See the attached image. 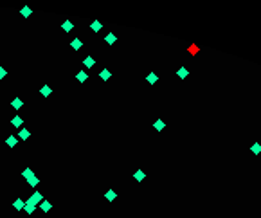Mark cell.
I'll return each mask as SVG.
<instances>
[{
	"label": "cell",
	"instance_id": "1",
	"mask_svg": "<svg viewBox=\"0 0 261 218\" xmlns=\"http://www.w3.org/2000/svg\"><path fill=\"white\" fill-rule=\"evenodd\" d=\"M23 211L27 213V215H33L34 211H36V204L29 198V200H25V205H23Z\"/></svg>",
	"mask_w": 261,
	"mask_h": 218
},
{
	"label": "cell",
	"instance_id": "2",
	"mask_svg": "<svg viewBox=\"0 0 261 218\" xmlns=\"http://www.w3.org/2000/svg\"><path fill=\"white\" fill-rule=\"evenodd\" d=\"M11 124H13L15 128H22V126H23V119H22L20 116H15V117L11 119Z\"/></svg>",
	"mask_w": 261,
	"mask_h": 218
},
{
	"label": "cell",
	"instance_id": "3",
	"mask_svg": "<svg viewBox=\"0 0 261 218\" xmlns=\"http://www.w3.org/2000/svg\"><path fill=\"white\" fill-rule=\"evenodd\" d=\"M61 29H63V31H65V33H70V31H72V29H74V23H72V22H70V20H65V22H63V23H61Z\"/></svg>",
	"mask_w": 261,
	"mask_h": 218
},
{
	"label": "cell",
	"instance_id": "4",
	"mask_svg": "<svg viewBox=\"0 0 261 218\" xmlns=\"http://www.w3.org/2000/svg\"><path fill=\"white\" fill-rule=\"evenodd\" d=\"M5 144H7L9 148H15V146L18 144V137H15V135H9V137L5 139Z\"/></svg>",
	"mask_w": 261,
	"mask_h": 218
},
{
	"label": "cell",
	"instance_id": "5",
	"mask_svg": "<svg viewBox=\"0 0 261 218\" xmlns=\"http://www.w3.org/2000/svg\"><path fill=\"white\" fill-rule=\"evenodd\" d=\"M90 29H92L94 33H99L101 29H103V23H101L99 20H94V22L90 23Z\"/></svg>",
	"mask_w": 261,
	"mask_h": 218
},
{
	"label": "cell",
	"instance_id": "6",
	"mask_svg": "<svg viewBox=\"0 0 261 218\" xmlns=\"http://www.w3.org/2000/svg\"><path fill=\"white\" fill-rule=\"evenodd\" d=\"M146 81H148V83H150V85H155V83H157V81H159V76H157V74H155V72H150V74H148V76H146Z\"/></svg>",
	"mask_w": 261,
	"mask_h": 218
},
{
	"label": "cell",
	"instance_id": "7",
	"mask_svg": "<svg viewBox=\"0 0 261 218\" xmlns=\"http://www.w3.org/2000/svg\"><path fill=\"white\" fill-rule=\"evenodd\" d=\"M70 47H72L74 51H79L81 47H83V41H81L79 38H74L72 41H70Z\"/></svg>",
	"mask_w": 261,
	"mask_h": 218
},
{
	"label": "cell",
	"instance_id": "8",
	"mask_svg": "<svg viewBox=\"0 0 261 218\" xmlns=\"http://www.w3.org/2000/svg\"><path fill=\"white\" fill-rule=\"evenodd\" d=\"M40 94L43 96V98H47V96H51V94H52V88H51L49 85H43V87L40 88Z\"/></svg>",
	"mask_w": 261,
	"mask_h": 218
},
{
	"label": "cell",
	"instance_id": "9",
	"mask_svg": "<svg viewBox=\"0 0 261 218\" xmlns=\"http://www.w3.org/2000/svg\"><path fill=\"white\" fill-rule=\"evenodd\" d=\"M40 209L47 213V211H51V209H52V204H51L49 200H43V202H40Z\"/></svg>",
	"mask_w": 261,
	"mask_h": 218
},
{
	"label": "cell",
	"instance_id": "10",
	"mask_svg": "<svg viewBox=\"0 0 261 218\" xmlns=\"http://www.w3.org/2000/svg\"><path fill=\"white\" fill-rule=\"evenodd\" d=\"M83 65H85L86 69H90V67H94V65H96V59L92 58V56H86V58L83 59Z\"/></svg>",
	"mask_w": 261,
	"mask_h": 218
},
{
	"label": "cell",
	"instance_id": "11",
	"mask_svg": "<svg viewBox=\"0 0 261 218\" xmlns=\"http://www.w3.org/2000/svg\"><path fill=\"white\" fill-rule=\"evenodd\" d=\"M31 200H33L34 204H40V202H43V195H41L40 191H34L33 197H31Z\"/></svg>",
	"mask_w": 261,
	"mask_h": 218
},
{
	"label": "cell",
	"instance_id": "12",
	"mask_svg": "<svg viewBox=\"0 0 261 218\" xmlns=\"http://www.w3.org/2000/svg\"><path fill=\"white\" fill-rule=\"evenodd\" d=\"M115 197H117V193H115L114 189H108V191L104 193V198H106L108 202H114V200H115Z\"/></svg>",
	"mask_w": 261,
	"mask_h": 218
},
{
	"label": "cell",
	"instance_id": "13",
	"mask_svg": "<svg viewBox=\"0 0 261 218\" xmlns=\"http://www.w3.org/2000/svg\"><path fill=\"white\" fill-rule=\"evenodd\" d=\"M153 128H155L157 132H162V130L166 128V123H164L162 119H157V121H155V124H153Z\"/></svg>",
	"mask_w": 261,
	"mask_h": 218
},
{
	"label": "cell",
	"instance_id": "14",
	"mask_svg": "<svg viewBox=\"0 0 261 218\" xmlns=\"http://www.w3.org/2000/svg\"><path fill=\"white\" fill-rule=\"evenodd\" d=\"M99 78H101V79H104V81H108V79L112 78V72H110L108 69H103V70L99 72Z\"/></svg>",
	"mask_w": 261,
	"mask_h": 218
},
{
	"label": "cell",
	"instance_id": "15",
	"mask_svg": "<svg viewBox=\"0 0 261 218\" xmlns=\"http://www.w3.org/2000/svg\"><path fill=\"white\" fill-rule=\"evenodd\" d=\"M187 74H189V70H187L185 67H180V69L177 70V76H178L180 79H185V78H187Z\"/></svg>",
	"mask_w": 261,
	"mask_h": 218
},
{
	"label": "cell",
	"instance_id": "16",
	"mask_svg": "<svg viewBox=\"0 0 261 218\" xmlns=\"http://www.w3.org/2000/svg\"><path fill=\"white\" fill-rule=\"evenodd\" d=\"M27 184H29L31 188H36V186L40 184V178L36 177V175H33V177H31V178H27Z\"/></svg>",
	"mask_w": 261,
	"mask_h": 218
},
{
	"label": "cell",
	"instance_id": "17",
	"mask_svg": "<svg viewBox=\"0 0 261 218\" xmlns=\"http://www.w3.org/2000/svg\"><path fill=\"white\" fill-rule=\"evenodd\" d=\"M115 34H114V33H108V34H106V36H104V41H106V43H108V45H114V43H115Z\"/></svg>",
	"mask_w": 261,
	"mask_h": 218
},
{
	"label": "cell",
	"instance_id": "18",
	"mask_svg": "<svg viewBox=\"0 0 261 218\" xmlns=\"http://www.w3.org/2000/svg\"><path fill=\"white\" fill-rule=\"evenodd\" d=\"M23 205H25V202H23L22 198H16V200L13 202V207H15V209H18V211H22V209H23Z\"/></svg>",
	"mask_w": 261,
	"mask_h": 218
},
{
	"label": "cell",
	"instance_id": "19",
	"mask_svg": "<svg viewBox=\"0 0 261 218\" xmlns=\"http://www.w3.org/2000/svg\"><path fill=\"white\" fill-rule=\"evenodd\" d=\"M11 106L18 110V108H22V106H23V101H22L20 98H15V99H13V101H11Z\"/></svg>",
	"mask_w": 261,
	"mask_h": 218
},
{
	"label": "cell",
	"instance_id": "20",
	"mask_svg": "<svg viewBox=\"0 0 261 218\" xmlns=\"http://www.w3.org/2000/svg\"><path fill=\"white\" fill-rule=\"evenodd\" d=\"M20 15L23 16V18H29V16L33 15V9H31V7H22V9H20Z\"/></svg>",
	"mask_w": 261,
	"mask_h": 218
},
{
	"label": "cell",
	"instance_id": "21",
	"mask_svg": "<svg viewBox=\"0 0 261 218\" xmlns=\"http://www.w3.org/2000/svg\"><path fill=\"white\" fill-rule=\"evenodd\" d=\"M29 135H31V134H29V130H27V128H22L20 132H18V139H22V141H27Z\"/></svg>",
	"mask_w": 261,
	"mask_h": 218
},
{
	"label": "cell",
	"instance_id": "22",
	"mask_svg": "<svg viewBox=\"0 0 261 218\" xmlns=\"http://www.w3.org/2000/svg\"><path fill=\"white\" fill-rule=\"evenodd\" d=\"M144 177H146V173H144L142 170H137V171L133 173V178H135L137 182H141V180H144Z\"/></svg>",
	"mask_w": 261,
	"mask_h": 218
},
{
	"label": "cell",
	"instance_id": "23",
	"mask_svg": "<svg viewBox=\"0 0 261 218\" xmlns=\"http://www.w3.org/2000/svg\"><path fill=\"white\" fill-rule=\"evenodd\" d=\"M76 78H78V81H79V83H85L88 76H86V72H85V70H79V72L76 74Z\"/></svg>",
	"mask_w": 261,
	"mask_h": 218
},
{
	"label": "cell",
	"instance_id": "24",
	"mask_svg": "<svg viewBox=\"0 0 261 218\" xmlns=\"http://www.w3.org/2000/svg\"><path fill=\"white\" fill-rule=\"evenodd\" d=\"M250 150H252V153H254V155H259V153H261V144H259V142H254Z\"/></svg>",
	"mask_w": 261,
	"mask_h": 218
},
{
	"label": "cell",
	"instance_id": "25",
	"mask_svg": "<svg viewBox=\"0 0 261 218\" xmlns=\"http://www.w3.org/2000/svg\"><path fill=\"white\" fill-rule=\"evenodd\" d=\"M33 175H34V173H33V170H31V168H25V170L22 171V177H23V178H31Z\"/></svg>",
	"mask_w": 261,
	"mask_h": 218
},
{
	"label": "cell",
	"instance_id": "26",
	"mask_svg": "<svg viewBox=\"0 0 261 218\" xmlns=\"http://www.w3.org/2000/svg\"><path fill=\"white\" fill-rule=\"evenodd\" d=\"M5 76H7V70H5L4 67H0V79H4Z\"/></svg>",
	"mask_w": 261,
	"mask_h": 218
}]
</instances>
